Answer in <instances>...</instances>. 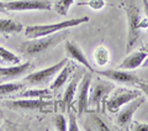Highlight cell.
I'll return each mask as SVG.
<instances>
[{
    "label": "cell",
    "mask_w": 148,
    "mask_h": 131,
    "mask_svg": "<svg viewBox=\"0 0 148 131\" xmlns=\"http://www.w3.org/2000/svg\"><path fill=\"white\" fill-rule=\"evenodd\" d=\"M73 3H74V0H57V1L54 3V11L57 12L58 15L66 16Z\"/></svg>",
    "instance_id": "obj_23"
},
{
    "label": "cell",
    "mask_w": 148,
    "mask_h": 131,
    "mask_svg": "<svg viewBox=\"0 0 148 131\" xmlns=\"http://www.w3.org/2000/svg\"><path fill=\"white\" fill-rule=\"evenodd\" d=\"M94 73H98L100 76H104L106 78L111 79L112 82H116L120 84H137L141 81L140 77L133 73H130L125 69H105V71H94Z\"/></svg>",
    "instance_id": "obj_11"
},
{
    "label": "cell",
    "mask_w": 148,
    "mask_h": 131,
    "mask_svg": "<svg viewBox=\"0 0 148 131\" xmlns=\"http://www.w3.org/2000/svg\"><path fill=\"white\" fill-rule=\"evenodd\" d=\"M109 58H110V53L105 46H99V47L94 51V61L100 67H104V66L108 64Z\"/></svg>",
    "instance_id": "obj_21"
},
{
    "label": "cell",
    "mask_w": 148,
    "mask_h": 131,
    "mask_svg": "<svg viewBox=\"0 0 148 131\" xmlns=\"http://www.w3.org/2000/svg\"><path fill=\"white\" fill-rule=\"evenodd\" d=\"M145 98L143 97H137L133 100L127 103L126 106L123 109H120L117 111V116H116V124L122 128L123 130H130V125L132 123V118L133 114L136 113V110L140 108L143 103H145Z\"/></svg>",
    "instance_id": "obj_9"
},
{
    "label": "cell",
    "mask_w": 148,
    "mask_h": 131,
    "mask_svg": "<svg viewBox=\"0 0 148 131\" xmlns=\"http://www.w3.org/2000/svg\"><path fill=\"white\" fill-rule=\"evenodd\" d=\"M73 69H74V67H73V64H71V63H67L66 66H64L61 71L57 73V77H56L53 83L51 84V90L52 92H58L59 89H61L64 84H66V82L68 81V78L72 74Z\"/></svg>",
    "instance_id": "obj_17"
},
{
    "label": "cell",
    "mask_w": 148,
    "mask_h": 131,
    "mask_svg": "<svg viewBox=\"0 0 148 131\" xmlns=\"http://www.w3.org/2000/svg\"><path fill=\"white\" fill-rule=\"evenodd\" d=\"M64 50H66V53H67V56H68V58H72V59L75 61V62L83 64L86 69H89L90 72L94 73L95 69L90 66L89 61L86 59L84 52H83L82 48L75 43V42L66 41V43H64Z\"/></svg>",
    "instance_id": "obj_13"
},
{
    "label": "cell",
    "mask_w": 148,
    "mask_h": 131,
    "mask_svg": "<svg viewBox=\"0 0 148 131\" xmlns=\"http://www.w3.org/2000/svg\"><path fill=\"white\" fill-rule=\"evenodd\" d=\"M85 129L90 131H110L111 129L105 124V121L98 114L89 113L85 120Z\"/></svg>",
    "instance_id": "obj_18"
},
{
    "label": "cell",
    "mask_w": 148,
    "mask_h": 131,
    "mask_svg": "<svg viewBox=\"0 0 148 131\" xmlns=\"http://www.w3.org/2000/svg\"><path fill=\"white\" fill-rule=\"evenodd\" d=\"M8 11H31V10H46L49 11L53 5L49 0H12L5 3Z\"/></svg>",
    "instance_id": "obj_7"
},
{
    "label": "cell",
    "mask_w": 148,
    "mask_h": 131,
    "mask_svg": "<svg viewBox=\"0 0 148 131\" xmlns=\"http://www.w3.org/2000/svg\"><path fill=\"white\" fill-rule=\"evenodd\" d=\"M53 124H54V128L57 129L58 131H67L68 130V124H67V120L63 115L58 114L57 116H54L53 119Z\"/></svg>",
    "instance_id": "obj_24"
},
{
    "label": "cell",
    "mask_w": 148,
    "mask_h": 131,
    "mask_svg": "<svg viewBox=\"0 0 148 131\" xmlns=\"http://www.w3.org/2000/svg\"><path fill=\"white\" fill-rule=\"evenodd\" d=\"M18 97H21V98H46V97H49V90L48 89H38V88L27 89L25 92L20 93Z\"/></svg>",
    "instance_id": "obj_22"
},
{
    "label": "cell",
    "mask_w": 148,
    "mask_h": 131,
    "mask_svg": "<svg viewBox=\"0 0 148 131\" xmlns=\"http://www.w3.org/2000/svg\"><path fill=\"white\" fill-rule=\"evenodd\" d=\"M68 111V115H69V124H68V131H78L79 130V126H78L77 123V116L74 115L73 111L69 109Z\"/></svg>",
    "instance_id": "obj_25"
},
{
    "label": "cell",
    "mask_w": 148,
    "mask_h": 131,
    "mask_svg": "<svg viewBox=\"0 0 148 131\" xmlns=\"http://www.w3.org/2000/svg\"><path fill=\"white\" fill-rule=\"evenodd\" d=\"M24 25L14 19H0V35H14L24 31Z\"/></svg>",
    "instance_id": "obj_16"
},
{
    "label": "cell",
    "mask_w": 148,
    "mask_h": 131,
    "mask_svg": "<svg viewBox=\"0 0 148 131\" xmlns=\"http://www.w3.org/2000/svg\"><path fill=\"white\" fill-rule=\"evenodd\" d=\"M114 83L105 82L98 79L89 89V106H94L96 110H100L103 100L114 90Z\"/></svg>",
    "instance_id": "obj_6"
},
{
    "label": "cell",
    "mask_w": 148,
    "mask_h": 131,
    "mask_svg": "<svg viewBox=\"0 0 148 131\" xmlns=\"http://www.w3.org/2000/svg\"><path fill=\"white\" fill-rule=\"evenodd\" d=\"M78 5H89L94 10H100V9H103L105 6V1L104 0H90L88 3H79Z\"/></svg>",
    "instance_id": "obj_26"
},
{
    "label": "cell",
    "mask_w": 148,
    "mask_h": 131,
    "mask_svg": "<svg viewBox=\"0 0 148 131\" xmlns=\"http://www.w3.org/2000/svg\"><path fill=\"white\" fill-rule=\"evenodd\" d=\"M142 3H143V9H145L146 17L148 19V0H142Z\"/></svg>",
    "instance_id": "obj_29"
},
{
    "label": "cell",
    "mask_w": 148,
    "mask_h": 131,
    "mask_svg": "<svg viewBox=\"0 0 148 131\" xmlns=\"http://www.w3.org/2000/svg\"><path fill=\"white\" fill-rule=\"evenodd\" d=\"M69 35L67 30H62L56 34L37 37V39H30L29 41H25L21 43V52L27 57H38L43 53L48 52L57 45H59L62 41L66 40V37Z\"/></svg>",
    "instance_id": "obj_2"
},
{
    "label": "cell",
    "mask_w": 148,
    "mask_h": 131,
    "mask_svg": "<svg viewBox=\"0 0 148 131\" xmlns=\"http://www.w3.org/2000/svg\"><path fill=\"white\" fill-rule=\"evenodd\" d=\"M67 63H68V58H64L54 66H51L48 68L31 73L24 78V83L30 84V85H46Z\"/></svg>",
    "instance_id": "obj_4"
},
{
    "label": "cell",
    "mask_w": 148,
    "mask_h": 131,
    "mask_svg": "<svg viewBox=\"0 0 148 131\" xmlns=\"http://www.w3.org/2000/svg\"><path fill=\"white\" fill-rule=\"evenodd\" d=\"M24 83H15V82H4L0 83V97L11 95L14 93L24 89Z\"/></svg>",
    "instance_id": "obj_19"
},
{
    "label": "cell",
    "mask_w": 148,
    "mask_h": 131,
    "mask_svg": "<svg viewBox=\"0 0 148 131\" xmlns=\"http://www.w3.org/2000/svg\"><path fill=\"white\" fill-rule=\"evenodd\" d=\"M141 51H143V52H146V53L148 54V43H146L145 46H142V48H141Z\"/></svg>",
    "instance_id": "obj_32"
},
{
    "label": "cell",
    "mask_w": 148,
    "mask_h": 131,
    "mask_svg": "<svg viewBox=\"0 0 148 131\" xmlns=\"http://www.w3.org/2000/svg\"><path fill=\"white\" fill-rule=\"evenodd\" d=\"M91 73H84L80 78V83L77 89V110L78 116L89 111V89L91 85Z\"/></svg>",
    "instance_id": "obj_8"
},
{
    "label": "cell",
    "mask_w": 148,
    "mask_h": 131,
    "mask_svg": "<svg viewBox=\"0 0 148 131\" xmlns=\"http://www.w3.org/2000/svg\"><path fill=\"white\" fill-rule=\"evenodd\" d=\"M142 67H145V68H148V56L146 57V59L143 61V63H142Z\"/></svg>",
    "instance_id": "obj_31"
},
{
    "label": "cell",
    "mask_w": 148,
    "mask_h": 131,
    "mask_svg": "<svg viewBox=\"0 0 148 131\" xmlns=\"http://www.w3.org/2000/svg\"><path fill=\"white\" fill-rule=\"evenodd\" d=\"M127 17V42H126V53H130L136 47L137 42L140 41L141 32L148 27V19L145 16L142 19L141 10L136 3L132 0H125L122 3Z\"/></svg>",
    "instance_id": "obj_1"
},
{
    "label": "cell",
    "mask_w": 148,
    "mask_h": 131,
    "mask_svg": "<svg viewBox=\"0 0 148 131\" xmlns=\"http://www.w3.org/2000/svg\"><path fill=\"white\" fill-rule=\"evenodd\" d=\"M147 53L143 51H138V52H133L131 54H128L126 58L123 59V62L120 63L119 68L125 69V71H133V69L138 68L140 66H142L143 61L146 59Z\"/></svg>",
    "instance_id": "obj_14"
},
{
    "label": "cell",
    "mask_w": 148,
    "mask_h": 131,
    "mask_svg": "<svg viewBox=\"0 0 148 131\" xmlns=\"http://www.w3.org/2000/svg\"><path fill=\"white\" fill-rule=\"evenodd\" d=\"M82 78V74L80 73H77L74 74L73 79L69 83L68 88L64 92V95H63V104L66 106V109L69 110L72 108V104L74 101V97L77 94V89H78V84H79V79Z\"/></svg>",
    "instance_id": "obj_15"
},
{
    "label": "cell",
    "mask_w": 148,
    "mask_h": 131,
    "mask_svg": "<svg viewBox=\"0 0 148 131\" xmlns=\"http://www.w3.org/2000/svg\"><path fill=\"white\" fill-rule=\"evenodd\" d=\"M6 8H5V3L0 1V12H6Z\"/></svg>",
    "instance_id": "obj_30"
},
{
    "label": "cell",
    "mask_w": 148,
    "mask_h": 131,
    "mask_svg": "<svg viewBox=\"0 0 148 131\" xmlns=\"http://www.w3.org/2000/svg\"><path fill=\"white\" fill-rule=\"evenodd\" d=\"M141 92L138 90H131L126 89V88H119L115 90V93L109 98V100L106 101V108L110 113H117L123 105H126L127 103L133 100L135 98L140 97Z\"/></svg>",
    "instance_id": "obj_5"
},
{
    "label": "cell",
    "mask_w": 148,
    "mask_h": 131,
    "mask_svg": "<svg viewBox=\"0 0 148 131\" xmlns=\"http://www.w3.org/2000/svg\"><path fill=\"white\" fill-rule=\"evenodd\" d=\"M88 21H89V16H79V17L69 19V20H64L61 22H56V24L26 26L24 31H25V36L27 39H37V37L56 34V32H59L62 30H68L71 27L80 26L82 24H86Z\"/></svg>",
    "instance_id": "obj_3"
},
{
    "label": "cell",
    "mask_w": 148,
    "mask_h": 131,
    "mask_svg": "<svg viewBox=\"0 0 148 131\" xmlns=\"http://www.w3.org/2000/svg\"><path fill=\"white\" fill-rule=\"evenodd\" d=\"M0 63L1 64H18L21 63V57H18L11 51L0 46Z\"/></svg>",
    "instance_id": "obj_20"
},
{
    "label": "cell",
    "mask_w": 148,
    "mask_h": 131,
    "mask_svg": "<svg viewBox=\"0 0 148 131\" xmlns=\"http://www.w3.org/2000/svg\"><path fill=\"white\" fill-rule=\"evenodd\" d=\"M51 104H52L51 101H46L42 98H22V99L4 101L5 106L15 110H36Z\"/></svg>",
    "instance_id": "obj_10"
},
{
    "label": "cell",
    "mask_w": 148,
    "mask_h": 131,
    "mask_svg": "<svg viewBox=\"0 0 148 131\" xmlns=\"http://www.w3.org/2000/svg\"><path fill=\"white\" fill-rule=\"evenodd\" d=\"M31 68L30 62L18 63V64H11L9 67H0V83L4 82H12L15 79L21 78L25 76L27 71Z\"/></svg>",
    "instance_id": "obj_12"
},
{
    "label": "cell",
    "mask_w": 148,
    "mask_h": 131,
    "mask_svg": "<svg viewBox=\"0 0 148 131\" xmlns=\"http://www.w3.org/2000/svg\"><path fill=\"white\" fill-rule=\"evenodd\" d=\"M137 87L140 88L141 92L148 98V83H147V82H142V81H140V82L137 83Z\"/></svg>",
    "instance_id": "obj_28"
},
{
    "label": "cell",
    "mask_w": 148,
    "mask_h": 131,
    "mask_svg": "<svg viewBox=\"0 0 148 131\" xmlns=\"http://www.w3.org/2000/svg\"><path fill=\"white\" fill-rule=\"evenodd\" d=\"M130 130H132V131H148V123L132 121L131 125H130Z\"/></svg>",
    "instance_id": "obj_27"
}]
</instances>
